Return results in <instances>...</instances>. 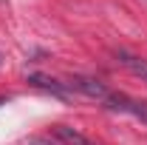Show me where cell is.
Masks as SVG:
<instances>
[{"mask_svg":"<svg viewBox=\"0 0 147 145\" xmlns=\"http://www.w3.org/2000/svg\"><path fill=\"white\" fill-rule=\"evenodd\" d=\"M105 105L113 111H125V114H133L136 120H142L147 122V103H139V100H133L127 94H116V91H110V97L105 100Z\"/></svg>","mask_w":147,"mask_h":145,"instance_id":"obj_1","label":"cell"},{"mask_svg":"<svg viewBox=\"0 0 147 145\" xmlns=\"http://www.w3.org/2000/svg\"><path fill=\"white\" fill-rule=\"evenodd\" d=\"M68 88L71 91H79V94H85V97H93V100H108L110 91L99 83V80H93V77H71L68 80Z\"/></svg>","mask_w":147,"mask_h":145,"instance_id":"obj_2","label":"cell"},{"mask_svg":"<svg viewBox=\"0 0 147 145\" xmlns=\"http://www.w3.org/2000/svg\"><path fill=\"white\" fill-rule=\"evenodd\" d=\"M28 83L40 91H48V94H54L59 100H71V88H68V83H59L54 77H48V74H28Z\"/></svg>","mask_w":147,"mask_h":145,"instance_id":"obj_3","label":"cell"},{"mask_svg":"<svg viewBox=\"0 0 147 145\" xmlns=\"http://www.w3.org/2000/svg\"><path fill=\"white\" fill-rule=\"evenodd\" d=\"M113 57H116V63L119 66H125L130 74H136V77H142L147 83V60H142V57L130 54V51H125V49H116L113 51Z\"/></svg>","mask_w":147,"mask_h":145,"instance_id":"obj_4","label":"cell"},{"mask_svg":"<svg viewBox=\"0 0 147 145\" xmlns=\"http://www.w3.org/2000/svg\"><path fill=\"white\" fill-rule=\"evenodd\" d=\"M54 137L62 145H96L93 140H88L82 131H76V128H71V125H54Z\"/></svg>","mask_w":147,"mask_h":145,"instance_id":"obj_5","label":"cell"},{"mask_svg":"<svg viewBox=\"0 0 147 145\" xmlns=\"http://www.w3.org/2000/svg\"><path fill=\"white\" fill-rule=\"evenodd\" d=\"M26 145H57L54 140H48V137H28Z\"/></svg>","mask_w":147,"mask_h":145,"instance_id":"obj_6","label":"cell"},{"mask_svg":"<svg viewBox=\"0 0 147 145\" xmlns=\"http://www.w3.org/2000/svg\"><path fill=\"white\" fill-rule=\"evenodd\" d=\"M0 3H3V0H0Z\"/></svg>","mask_w":147,"mask_h":145,"instance_id":"obj_7","label":"cell"}]
</instances>
